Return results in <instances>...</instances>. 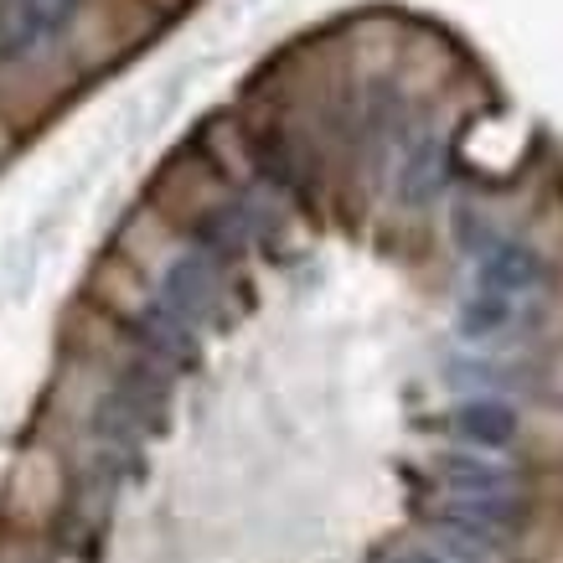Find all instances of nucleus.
<instances>
[{"instance_id": "11", "label": "nucleus", "mask_w": 563, "mask_h": 563, "mask_svg": "<svg viewBox=\"0 0 563 563\" xmlns=\"http://www.w3.org/2000/svg\"><path fill=\"white\" fill-rule=\"evenodd\" d=\"M151 5H161V11H181L187 0H151Z\"/></svg>"}, {"instance_id": "10", "label": "nucleus", "mask_w": 563, "mask_h": 563, "mask_svg": "<svg viewBox=\"0 0 563 563\" xmlns=\"http://www.w3.org/2000/svg\"><path fill=\"white\" fill-rule=\"evenodd\" d=\"M383 563H444V559H434V553H393Z\"/></svg>"}, {"instance_id": "9", "label": "nucleus", "mask_w": 563, "mask_h": 563, "mask_svg": "<svg viewBox=\"0 0 563 563\" xmlns=\"http://www.w3.org/2000/svg\"><path fill=\"white\" fill-rule=\"evenodd\" d=\"M455 239H461L465 254H486V249L496 243V233L486 228V218H476L471 207H461V212H455Z\"/></svg>"}, {"instance_id": "8", "label": "nucleus", "mask_w": 563, "mask_h": 563, "mask_svg": "<svg viewBox=\"0 0 563 563\" xmlns=\"http://www.w3.org/2000/svg\"><path fill=\"white\" fill-rule=\"evenodd\" d=\"M512 306L517 300H501V295H471L461 306V336L465 342H486V336H496L501 325L512 321Z\"/></svg>"}, {"instance_id": "3", "label": "nucleus", "mask_w": 563, "mask_h": 563, "mask_svg": "<svg viewBox=\"0 0 563 563\" xmlns=\"http://www.w3.org/2000/svg\"><path fill=\"white\" fill-rule=\"evenodd\" d=\"M450 434L465 440L471 450H507L517 440V409L501 398H465L450 413Z\"/></svg>"}, {"instance_id": "1", "label": "nucleus", "mask_w": 563, "mask_h": 563, "mask_svg": "<svg viewBox=\"0 0 563 563\" xmlns=\"http://www.w3.org/2000/svg\"><path fill=\"white\" fill-rule=\"evenodd\" d=\"M218 300H222V274L218 258L207 254H181L161 279V306L172 310L176 321H187L191 331L218 316Z\"/></svg>"}, {"instance_id": "2", "label": "nucleus", "mask_w": 563, "mask_h": 563, "mask_svg": "<svg viewBox=\"0 0 563 563\" xmlns=\"http://www.w3.org/2000/svg\"><path fill=\"white\" fill-rule=\"evenodd\" d=\"M543 254L528 249V243H512V239H496L486 254L476 258V285L486 295H501V300H522L543 285Z\"/></svg>"}, {"instance_id": "4", "label": "nucleus", "mask_w": 563, "mask_h": 563, "mask_svg": "<svg viewBox=\"0 0 563 563\" xmlns=\"http://www.w3.org/2000/svg\"><path fill=\"white\" fill-rule=\"evenodd\" d=\"M135 336H140V346H145L155 362H166V367H191V362H197V331H191L187 321H176L161 300L135 316Z\"/></svg>"}, {"instance_id": "7", "label": "nucleus", "mask_w": 563, "mask_h": 563, "mask_svg": "<svg viewBox=\"0 0 563 563\" xmlns=\"http://www.w3.org/2000/svg\"><path fill=\"white\" fill-rule=\"evenodd\" d=\"M440 187H444V151L434 140H424V145L404 161V172H398V197L409 207H424V202H434Z\"/></svg>"}, {"instance_id": "6", "label": "nucleus", "mask_w": 563, "mask_h": 563, "mask_svg": "<svg viewBox=\"0 0 563 563\" xmlns=\"http://www.w3.org/2000/svg\"><path fill=\"white\" fill-rule=\"evenodd\" d=\"M440 481L455 496H507L512 492V471H501V465H492V461H476V455H444Z\"/></svg>"}, {"instance_id": "5", "label": "nucleus", "mask_w": 563, "mask_h": 563, "mask_svg": "<svg viewBox=\"0 0 563 563\" xmlns=\"http://www.w3.org/2000/svg\"><path fill=\"white\" fill-rule=\"evenodd\" d=\"M11 16H16V32L26 47H42V42H57L78 21V0H5Z\"/></svg>"}]
</instances>
